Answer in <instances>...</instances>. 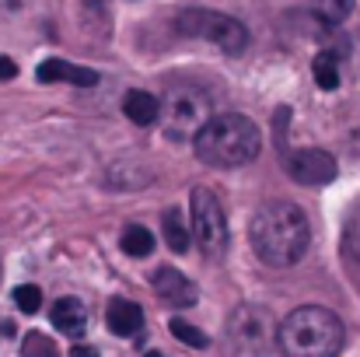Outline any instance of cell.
I'll use <instances>...</instances> for the list:
<instances>
[{
    "mask_svg": "<svg viewBox=\"0 0 360 357\" xmlns=\"http://www.w3.org/2000/svg\"><path fill=\"white\" fill-rule=\"evenodd\" d=\"M311 245V225L290 200H269L252 218V249L266 266L287 270L304 259Z\"/></svg>",
    "mask_w": 360,
    "mask_h": 357,
    "instance_id": "obj_1",
    "label": "cell"
},
{
    "mask_svg": "<svg viewBox=\"0 0 360 357\" xmlns=\"http://www.w3.org/2000/svg\"><path fill=\"white\" fill-rule=\"evenodd\" d=\"M276 344L287 357H340L347 330L336 312L322 305H301L280 322Z\"/></svg>",
    "mask_w": 360,
    "mask_h": 357,
    "instance_id": "obj_2",
    "label": "cell"
},
{
    "mask_svg": "<svg viewBox=\"0 0 360 357\" xmlns=\"http://www.w3.org/2000/svg\"><path fill=\"white\" fill-rule=\"evenodd\" d=\"M259 151H262V133L241 113L214 116L210 126L196 137V154L203 158V165H214V168H241L255 161Z\"/></svg>",
    "mask_w": 360,
    "mask_h": 357,
    "instance_id": "obj_3",
    "label": "cell"
},
{
    "mask_svg": "<svg viewBox=\"0 0 360 357\" xmlns=\"http://www.w3.org/2000/svg\"><path fill=\"white\" fill-rule=\"evenodd\" d=\"M210 119H214L210 95L193 84H175L161 99V126H165V137L175 144H182V140L196 144V137L210 126Z\"/></svg>",
    "mask_w": 360,
    "mask_h": 357,
    "instance_id": "obj_4",
    "label": "cell"
},
{
    "mask_svg": "<svg viewBox=\"0 0 360 357\" xmlns=\"http://www.w3.org/2000/svg\"><path fill=\"white\" fill-rule=\"evenodd\" d=\"M175 28L182 35H189V39H207V42H214L217 49H224L231 56L245 53V46H248V28L241 25L238 18L221 14V11H200V7L182 11L175 18Z\"/></svg>",
    "mask_w": 360,
    "mask_h": 357,
    "instance_id": "obj_5",
    "label": "cell"
},
{
    "mask_svg": "<svg viewBox=\"0 0 360 357\" xmlns=\"http://www.w3.org/2000/svg\"><path fill=\"white\" fill-rule=\"evenodd\" d=\"M193 238L207 259H221L228 252V218L214 189H193Z\"/></svg>",
    "mask_w": 360,
    "mask_h": 357,
    "instance_id": "obj_6",
    "label": "cell"
},
{
    "mask_svg": "<svg viewBox=\"0 0 360 357\" xmlns=\"http://www.w3.org/2000/svg\"><path fill=\"white\" fill-rule=\"evenodd\" d=\"M287 172L301 186H326L336 179V158L319 147H301L287 154Z\"/></svg>",
    "mask_w": 360,
    "mask_h": 357,
    "instance_id": "obj_7",
    "label": "cell"
},
{
    "mask_svg": "<svg viewBox=\"0 0 360 357\" xmlns=\"http://www.w3.org/2000/svg\"><path fill=\"white\" fill-rule=\"evenodd\" d=\"M266 333H269V315L259 312V308H238L235 319H231V340L238 344L245 354L266 347Z\"/></svg>",
    "mask_w": 360,
    "mask_h": 357,
    "instance_id": "obj_8",
    "label": "cell"
},
{
    "mask_svg": "<svg viewBox=\"0 0 360 357\" xmlns=\"http://www.w3.org/2000/svg\"><path fill=\"white\" fill-rule=\"evenodd\" d=\"M154 291H158V298H161L165 305H172V308H189V305H196V284H193L186 273L172 270V266H161V270L154 273Z\"/></svg>",
    "mask_w": 360,
    "mask_h": 357,
    "instance_id": "obj_9",
    "label": "cell"
},
{
    "mask_svg": "<svg viewBox=\"0 0 360 357\" xmlns=\"http://www.w3.org/2000/svg\"><path fill=\"white\" fill-rule=\"evenodd\" d=\"M35 74H39L42 84H56V81H67V84H77V88L98 84V74L91 67H77V63H67V60H42Z\"/></svg>",
    "mask_w": 360,
    "mask_h": 357,
    "instance_id": "obj_10",
    "label": "cell"
},
{
    "mask_svg": "<svg viewBox=\"0 0 360 357\" xmlns=\"http://www.w3.org/2000/svg\"><path fill=\"white\" fill-rule=\"evenodd\" d=\"M53 326H56L63 337L81 340L84 330H88V308H84V301H81V298H60V301L53 305Z\"/></svg>",
    "mask_w": 360,
    "mask_h": 357,
    "instance_id": "obj_11",
    "label": "cell"
},
{
    "mask_svg": "<svg viewBox=\"0 0 360 357\" xmlns=\"http://www.w3.org/2000/svg\"><path fill=\"white\" fill-rule=\"evenodd\" d=\"M105 322L116 337H136L143 330V308L136 301H126V298H116L105 312Z\"/></svg>",
    "mask_w": 360,
    "mask_h": 357,
    "instance_id": "obj_12",
    "label": "cell"
},
{
    "mask_svg": "<svg viewBox=\"0 0 360 357\" xmlns=\"http://www.w3.org/2000/svg\"><path fill=\"white\" fill-rule=\"evenodd\" d=\"M122 113L136 126H154V123H161V99L150 92H126Z\"/></svg>",
    "mask_w": 360,
    "mask_h": 357,
    "instance_id": "obj_13",
    "label": "cell"
},
{
    "mask_svg": "<svg viewBox=\"0 0 360 357\" xmlns=\"http://www.w3.org/2000/svg\"><path fill=\"white\" fill-rule=\"evenodd\" d=\"M311 74H315V81H319L322 92L340 88V56H336L333 49H322V53L315 56V63H311Z\"/></svg>",
    "mask_w": 360,
    "mask_h": 357,
    "instance_id": "obj_14",
    "label": "cell"
},
{
    "mask_svg": "<svg viewBox=\"0 0 360 357\" xmlns=\"http://www.w3.org/2000/svg\"><path fill=\"white\" fill-rule=\"evenodd\" d=\"M120 245H122L126 256L140 259V256H150V252H154V235H150L143 225H126V228H122Z\"/></svg>",
    "mask_w": 360,
    "mask_h": 357,
    "instance_id": "obj_15",
    "label": "cell"
},
{
    "mask_svg": "<svg viewBox=\"0 0 360 357\" xmlns=\"http://www.w3.org/2000/svg\"><path fill=\"white\" fill-rule=\"evenodd\" d=\"M161 232H165L168 249H175V252H189L193 232L186 228V221L179 218V211H168V214H165V221H161Z\"/></svg>",
    "mask_w": 360,
    "mask_h": 357,
    "instance_id": "obj_16",
    "label": "cell"
},
{
    "mask_svg": "<svg viewBox=\"0 0 360 357\" xmlns=\"http://www.w3.org/2000/svg\"><path fill=\"white\" fill-rule=\"evenodd\" d=\"M311 11L319 14L322 25H343L354 14V0H311Z\"/></svg>",
    "mask_w": 360,
    "mask_h": 357,
    "instance_id": "obj_17",
    "label": "cell"
},
{
    "mask_svg": "<svg viewBox=\"0 0 360 357\" xmlns=\"http://www.w3.org/2000/svg\"><path fill=\"white\" fill-rule=\"evenodd\" d=\"M14 305H18L25 315H32V312H39V305H42V291H39L35 284H21V287H14Z\"/></svg>",
    "mask_w": 360,
    "mask_h": 357,
    "instance_id": "obj_18",
    "label": "cell"
},
{
    "mask_svg": "<svg viewBox=\"0 0 360 357\" xmlns=\"http://www.w3.org/2000/svg\"><path fill=\"white\" fill-rule=\"evenodd\" d=\"M172 337L175 340H182V344H189V347H207L210 340H207V333H200L196 326H189V322H182V319H172Z\"/></svg>",
    "mask_w": 360,
    "mask_h": 357,
    "instance_id": "obj_19",
    "label": "cell"
},
{
    "mask_svg": "<svg viewBox=\"0 0 360 357\" xmlns=\"http://www.w3.org/2000/svg\"><path fill=\"white\" fill-rule=\"evenodd\" d=\"M21 354L25 357H60L56 354V347H53V340L42 337V333H28L25 344H21Z\"/></svg>",
    "mask_w": 360,
    "mask_h": 357,
    "instance_id": "obj_20",
    "label": "cell"
},
{
    "mask_svg": "<svg viewBox=\"0 0 360 357\" xmlns=\"http://www.w3.org/2000/svg\"><path fill=\"white\" fill-rule=\"evenodd\" d=\"M32 0H0V18H18L21 11H28Z\"/></svg>",
    "mask_w": 360,
    "mask_h": 357,
    "instance_id": "obj_21",
    "label": "cell"
},
{
    "mask_svg": "<svg viewBox=\"0 0 360 357\" xmlns=\"http://www.w3.org/2000/svg\"><path fill=\"white\" fill-rule=\"evenodd\" d=\"M11 77H18V63L11 56H0V81H11Z\"/></svg>",
    "mask_w": 360,
    "mask_h": 357,
    "instance_id": "obj_22",
    "label": "cell"
},
{
    "mask_svg": "<svg viewBox=\"0 0 360 357\" xmlns=\"http://www.w3.org/2000/svg\"><path fill=\"white\" fill-rule=\"evenodd\" d=\"M70 357H98V354H95L91 347H74V351H70Z\"/></svg>",
    "mask_w": 360,
    "mask_h": 357,
    "instance_id": "obj_23",
    "label": "cell"
},
{
    "mask_svg": "<svg viewBox=\"0 0 360 357\" xmlns=\"http://www.w3.org/2000/svg\"><path fill=\"white\" fill-rule=\"evenodd\" d=\"M147 357H165V354H158V351H154V354H147Z\"/></svg>",
    "mask_w": 360,
    "mask_h": 357,
    "instance_id": "obj_24",
    "label": "cell"
}]
</instances>
